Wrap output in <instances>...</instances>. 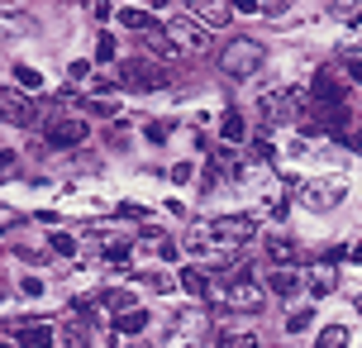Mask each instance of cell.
Wrapping results in <instances>:
<instances>
[{
    "label": "cell",
    "mask_w": 362,
    "mask_h": 348,
    "mask_svg": "<svg viewBox=\"0 0 362 348\" xmlns=\"http://www.w3.org/2000/svg\"><path fill=\"white\" fill-rule=\"evenodd\" d=\"M210 296H215L224 311H243V315H257L262 301H267V291L248 277V267H229V277L210 282Z\"/></svg>",
    "instance_id": "6da1fadb"
},
{
    "label": "cell",
    "mask_w": 362,
    "mask_h": 348,
    "mask_svg": "<svg viewBox=\"0 0 362 348\" xmlns=\"http://www.w3.org/2000/svg\"><path fill=\"white\" fill-rule=\"evenodd\" d=\"M62 348H95V334L81 315H72L67 325H62Z\"/></svg>",
    "instance_id": "5bb4252c"
},
{
    "label": "cell",
    "mask_w": 362,
    "mask_h": 348,
    "mask_svg": "<svg viewBox=\"0 0 362 348\" xmlns=\"http://www.w3.org/2000/svg\"><path fill=\"white\" fill-rule=\"evenodd\" d=\"M115 330H119V334H144L148 330V311H139V306L119 311V315H115Z\"/></svg>",
    "instance_id": "d6986e66"
},
{
    "label": "cell",
    "mask_w": 362,
    "mask_h": 348,
    "mask_svg": "<svg viewBox=\"0 0 362 348\" xmlns=\"http://www.w3.org/2000/svg\"><path fill=\"white\" fill-rule=\"evenodd\" d=\"M358 315H362V291H358Z\"/></svg>",
    "instance_id": "f35d334b"
},
{
    "label": "cell",
    "mask_w": 362,
    "mask_h": 348,
    "mask_svg": "<svg viewBox=\"0 0 362 348\" xmlns=\"http://www.w3.org/2000/svg\"><path fill=\"white\" fill-rule=\"evenodd\" d=\"M200 339H205V315L191 311V315H177V320H172L163 348H200Z\"/></svg>",
    "instance_id": "52a82bcc"
},
{
    "label": "cell",
    "mask_w": 362,
    "mask_h": 348,
    "mask_svg": "<svg viewBox=\"0 0 362 348\" xmlns=\"http://www.w3.org/2000/svg\"><path fill=\"white\" fill-rule=\"evenodd\" d=\"M210 229H215L224 243H234V248H243L248 238L257 234V215H219V220H210Z\"/></svg>",
    "instance_id": "ba28073f"
},
{
    "label": "cell",
    "mask_w": 362,
    "mask_h": 348,
    "mask_svg": "<svg viewBox=\"0 0 362 348\" xmlns=\"http://www.w3.org/2000/svg\"><path fill=\"white\" fill-rule=\"evenodd\" d=\"M262 62H267V48H262L257 38H234V43L219 53V67H224L229 76H238V81H243V76H253Z\"/></svg>",
    "instance_id": "3957f363"
},
{
    "label": "cell",
    "mask_w": 362,
    "mask_h": 348,
    "mask_svg": "<svg viewBox=\"0 0 362 348\" xmlns=\"http://www.w3.org/2000/svg\"><path fill=\"white\" fill-rule=\"evenodd\" d=\"M315 348H348V330H344V325H329V330H320Z\"/></svg>",
    "instance_id": "cb8c5ba5"
},
{
    "label": "cell",
    "mask_w": 362,
    "mask_h": 348,
    "mask_svg": "<svg viewBox=\"0 0 362 348\" xmlns=\"http://www.w3.org/2000/svg\"><path fill=\"white\" fill-rule=\"evenodd\" d=\"M344 53H348V57H353V53H362V15H358V19H353V24L344 29Z\"/></svg>",
    "instance_id": "4316f807"
},
{
    "label": "cell",
    "mask_w": 362,
    "mask_h": 348,
    "mask_svg": "<svg viewBox=\"0 0 362 348\" xmlns=\"http://www.w3.org/2000/svg\"><path fill=\"white\" fill-rule=\"evenodd\" d=\"M15 86H19V91H38V86H43V76H38L34 67H24V62H15Z\"/></svg>",
    "instance_id": "484cf974"
},
{
    "label": "cell",
    "mask_w": 362,
    "mask_h": 348,
    "mask_svg": "<svg viewBox=\"0 0 362 348\" xmlns=\"http://www.w3.org/2000/svg\"><path fill=\"white\" fill-rule=\"evenodd\" d=\"M305 286H310V296H329V291H334V272H329V267H320Z\"/></svg>",
    "instance_id": "83f0119b"
},
{
    "label": "cell",
    "mask_w": 362,
    "mask_h": 348,
    "mask_svg": "<svg viewBox=\"0 0 362 348\" xmlns=\"http://www.w3.org/2000/svg\"><path fill=\"white\" fill-rule=\"evenodd\" d=\"M95 57H100V62H110V57H115V38H110V34L95 38Z\"/></svg>",
    "instance_id": "4dcf8cb0"
},
{
    "label": "cell",
    "mask_w": 362,
    "mask_h": 348,
    "mask_svg": "<svg viewBox=\"0 0 362 348\" xmlns=\"http://www.w3.org/2000/svg\"><path fill=\"white\" fill-rule=\"evenodd\" d=\"M119 24H124V29H148V34H153V19H148L144 10H134V5L119 10Z\"/></svg>",
    "instance_id": "d4e9b609"
},
{
    "label": "cell",
    "mask_w": 362,
    "mask_h": 348,
    "mask_svg": "<svg viewBox=\"0 0 362 348\" xmlns=\"http://www.w3.org/2000/svg\"><path fill=\"white\" fill-rule=\"evenodd\" d=\"M234 5V15H257L262 10V0H229Z\"/></svg>",
    "instance_id": "1f68e13d"
},
{
    "label": "cell",
    "mask_w": 362,
    "mask_h": 348,
    "mask_svg": "<svg viewBox=\"0 0 362 348\" xmlns=\"http://www.w3.org/2000/svg\"><path fill=\"white\" fill-rule=\"evenodd\" d=\"M19 348H53V325H15Z\"/></svg>",
    "instance_id": "2e32d148"
},
{
    "label": "cell",
    "mask_w": 362,
    "mask_h": 348,
    "mask_svg": "<svg viewBox=\"0 0 362 348\" xmlns=\"http://www.w3.org/2000/svg\"><path fill=\"white\" fill-rule=\"evenodd\" d=\"M300 286V277H296V267H276V272L267 277V291H276V296H291Z\"/></svg>",
    "instance_id": "7402d4cb"
},
{
    "label": "cell",
    "mask_w": 362,
    "mask_h": 348,
    "mask_svg": "<svg viewBox=\"0 0 362 348\" xmlns=\"http://www.w3.org/2000/svg\"><path fill=\"white\" fill-rule=\"evenodd\" d=\"M181 248H186L191 257H205V262H219V267H229V262H234V253H238L234 243H224V238H219L215 229H210V224H205V229H191Z\"/></svg>",
    "instance_id": "277c9868"
},
{
    "label": "cell",
    "mask_w": 362,
    "mask_h": 348,
    "mask_svg": "<svg viewBox=\"0 0 362 348\" xmlns=\"http://www.w3.org/2000/svg\"><path fill=\"white\" fill-rule=\"evenodd\" d=\"M310 325H315V311H296V315L286 320V334H305Z\"/></svg>",
    "instance_id": "f546056e"
},
{
    "label": "cell",
    "mask_w": 362,
    "mask_h": 348,
    "mask_svg": "<svg viewBox=\"0 0 362 348\" xmlns=\"http://www.w3.org/2000/svg\"><path fill=\"white\" fill-rule=\"evenodd\" d=\"M148 48H153V57H181V53H186L167 29H153V34H148Z\"/></svg>",
    "instance_id": "ac0fdd59"
},
{
    "label": "cell",
    "mask_w": 362,
    "mask_h": 348,
    "mask_svg": "<svg viewBox=\"0 0 362 348\" xmlns=\"http://www.w3.org/2000/svg\"><path fill=\"white\" fill-rule=\"evenodd\" d=\"M19 291H24V296H43V282H38V277H24Z\"/></svg>",
    "instance_id": "d590c367"
},
{
    "label": "cell",
    "mask_w": 362,
    "mask_h": 348,
    "mask_svg": "<svg viewBox=\"0 0 362 348\" xmlns=\"http://www.w3.org/2000/svg\"><path fill=\"white\" fill-rule=\"evenodd\" d=\"M296 196L310 205V210H334V205L344 201V182L339 177H305V182H296Z\"/></svg>",
    "instance_id": "5b68a950"
},
{
    "label": "cell",
    "mask_w": 362,
    "mask_h": 348,
    "mask_svg": "<svg viewBox=\"0 0 362 348\" xmlns=\"http://www.w3.org/2000/svg\"><path fill=\"white\" fill-rule=\"evenodd\" d=\"M191 177H196V167H191V163H177V167H172V182H191Z\"/></svg>",
    "instance_id": "836d02e7"
},
{
    "label": "cell",
    "mask_w": 362,
    "mask_h": 348,
    "mask_svg": "<svg viewBox=\"0 0 362 348\" xmlns=\"http://www.w3.org/2000/svg\"><path fill=\"white\" fill-rule=\"evenodd\" d=\"M144 134H148V144H163V139H167V124H158V120H153Z\"/></svg>",
    "instance_id": "e575fe53"
},
{
    "label": "cell",
    "mask_w": 362,
    "mask_h": 348,
    "mask_svg": "<svg viewBox=\"0 0 362 348\" xmlns=\"http://www.w3.org/2000/svg\"><path fill=\"white\" fill-rule=\"evenodd\" d=\"M134 253H148V257L172 262V257H177V243H172V238H163L158 229H144V234H139V243H134Z\"/></svg>",
    "instance_id": "7c38bea8"
},
{
    "label": "cell",
    "mask_w": 362,
    "mask_h": 348,
    "mask_svg": "<svg viewBox=\"0 0 362 348\" xmlns=\"http://www.w3.org/2000/svg\"><path fill=\"white\" fill-rule=\"evenodd\" d=\"M48 248H53L57 257H72L76 253V238L72 234H53V238H48Z\"/></svg>",
    "instance_id": "f1b7e54d"
},
{
    "label": "cell",
    "mask_w": 362,
    "mask_h": 348,
    "mask_svg": "<svg viewBox=\"0 0 362 348\" xmlns=\"http://www.w3.org/2000/svg\"><path fill=\"white\" fill-rule=\"evenodd\" d=\"M257 115H262V124H305V91H296V86H281V91H267L257 100Z\"/></svg>",
    "instance_id": "7a4b0ae2"
},
{
    "label": "cell",
    "mask_w": 362,
    "mask_h": 348,
    "mask_svg": "<svg viewBox=\"0 0 362 348\" xmlns=\"http://www.w3.org/2000/svg\"><path fill=\"white\" fill-rule=\"evenodd\" d=\"M186 10H191V19H200L205 29H224L229 19H234V5L229 0H181Z\"/></svg>",
    "instance_id": "30bf717a"
},
{
    "label": "cell",
    "mask_w": 362,
    "mask_h": 348,
    "mask_svg": "<svg viewBox=\"0 0 362 348\" xmlns=\"http://www.w3.org/2000/svg\"><path fill=\"white\" fill-rule=\"evenodd\" d=\"M219 348H257V334H248V330H219Z\"/></svg>",
    "instance_id": "603a6c76"
},
{
    "label": "cell",
    "mask_w": 362,
    "mask_h": 348,
    "mask_svg": "<svg viewBox=\"0 0 362 348\" xmlns=\"http://www.w3.org/2000/svg\"><path fill=\"white\" fill-rule=\"evenodd\" d=\"M144 282L153 286V291H172V277H163V272H148Z\"/></svg>",
    "instance_id": "d6a6232c"
},
{
    "label": "cell",
    "mask_w": 362,
    "mask_h": 348,
    "mask_svg": "<svg viewBox=\"0 0 362 348\" xmlns=\"http://www.w3.org/2000/svg\"><path fill=\"white\" fill-rule=\"evenodd\" d=\"M267 253H272V262H276V267H291V262L300 257V243H296L291 234H272L267 238Z\"/></svg>",
    "instance_id": "9a60e30c"
},
{
    "label": "cell",
    "mask_w": 362,
    "mask_h": 348,
    "mask_svg": "<svg viewBox=\"0 0 362 348\" xmlns=\"http://www.w3.org/2000/svg\"><path fill=\"white\" fill-rule=\"evenodd\" d=\"M100 257H105L110 267H124V262H134V243H129V238L105 234V243H100Z\"/></svg>",
    "instance_id": "e0dca14e"
},
{
    "label": "cell",
    "mask_w": 362,
    "mask_h": 348,
    "mask_svg": "<svg viewBox=\"0 0 362 348\" xmlns=\"http://www.w3.org/2000/svg\"><path fill=\"white\" fill-rule=\"evenodd\" d=\"M243 134H248L243 115H238V110H229V115H224V124H219V139H224V144L234 148V144H243Z\"/></svg>",
    "instance_id": "44dd1931"
},
{
    "label": "cell",
    "mask_w": 362,
    "mask_h": 348,
    "mask_svg": "<svg viewBox=\"0 0 362 348\" xmlns=\"http://www.w3.org/2000/svg\"><path fill=\"white\" fill-rule=\"evenodd\" d=\"M181 286H186V296L205 301V296H210V277L200 272V267H181Z\"/></svg>",
    "instance_id": "ffe728a7"
},
{
    "label": "cell",
    "mask_w": 362,
    "mask_h": 348,
    "mask_svg": "<svg viewBox=\"0 0 362 348\" xmlns=\"http://www.w3.org/2000/svg\"><path fill=\"white\" fill-rule=\"evenodd\" d=\"M86 134H90V124L76 120V115H53V120L43 124V139L53 148H76V144H86Z\"/></svg>",
    "instance_id": "8992f818"
},
{
    "label": "cell",
    "mask_w": 362,
    "mask_h": 348,
    "mask_svg": "<svg viewBox=\"0 0 362 348\" xmlns=\"http://www.w3.org/2000/svg\"><path fill=\"white\" fill-rule=\"evenodd\" d=\"M119 76H124V86H134V91H158V86H167V72L163 67H153V62H124L119 67Z\"/></svg>",
    "instance_id": "9c48e42d"
},
{
    "label": "cell",
    "mask_w": 362,
    "mask_h": 348,
    "mask_svg": "<svg viewBox=\"0 0 362 348\" xmlns=\"http://www.w3.org/2000/svg\"><path fill=\"white\" fill-rule=\"evenodd\" d=\"M253 153L262 158V163H272V144H267V139H257V144H253Z\"/></svg>",
    "instance_id": "8d00e7d4"
},
{
    "label": "cell",
    "mask_w": 362,
    "mask_h": 348,
    "mask_svg": "<svg viewBox=\"0 0 362 348\" xmlns=\"http://www.w3.org/2000/svg\"><path fill=\"white\" fill-rule=\"evenodd\" d=\"M348 262H362V243H353V248H348Z\"/></svg>",
    "instance_id": "74e56055"
},
{
    "label": "cell",
    "mask_w": 362,
    "mask_h": 348,
    "mask_svg": "<svg viewBox=\"0 0 362 348\" xmlns=\"http://www.w3.org/2000/svg\"><path fill=\"white\" fill-rule=\"evenodd\" d=\"M0 110H5V120H10V124H34V105H29V100H24L15 86H5V95H0Z\"/></svg>",
    "instance_id": "4fadbf2b"
},
{
    "label": "cell",
    "mask_w": 362,
    "mask_h": 348,
    "mask_svg": "<svg viewBox=\"0 0 362 348\" xmlns=\"http://www.w3.org/2000/svg\"><path fill=\"white\" fill-rule=\"evenodd\" d=\"M163 29L177 38L181 48H205V43H210V29H205L200 19H167Z\"/></svg>",
    "instance_id": "8fae6325"
}]
</instances>
